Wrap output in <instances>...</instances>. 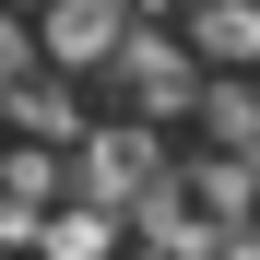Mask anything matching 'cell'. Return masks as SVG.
<instances>
[{"instance_id": "3957f363", "label": "cell", "mask_w": 260, "mask_h": 260, "mask_svg": "<svg viewBox=\"0 0 260 260\" xmlns=\"http://www.w3.org/2000/svg\"><path fill=\"white\" fill-rule=\"evenodd\" d=\"M118 36H130V0H36V59L48 71H107Z\"/></svg>"}, {"instance_id": "8992f818", "label": "cell", "mask_w": 260, "mask_h": 260, "mask_svg": "<svg viewBox=\"0 0 260 260\" xmlns=\"http://www.w3.org/2000/svg\"><path fill=\"white\" fill-rule=\"evenodd\" d=\"M189 107H201V130H213V142H225L248 178H260V83H201Z\"/></svg>"}, {"instance_id": "6da1fadb", "label": "cell", "mask_w": 260, "mask_h": 260, "mask_svg": "<svg viewBox=\"0 0 260 260\" xmlns=\"http://www.w3.org/2000/svg\"><path fill=\"white\" fill-rule=\"evenodd\" d=\"M71 166H83V189L107 213H142L154 189H178V166H166L154 130H71Z\"/></svg>"}, {"instance_id": "7a4b0ae2", "label": "cell", "mask_w": 260, "mask_h": 260, "mask_svg": "<svg viewBox=\"0 0 260 260\" xmlns=\"http://www.w3.org/2000/svg\"><path fill=\"white\" fill-rule=\"evenodd\" d=\"M107 71H118V95L142 107V118H189V95H201L189 36H118V48H107Z\"/></svg>"}, {"instance_id": "277c9868", "label": "cell", "mask_w": 260, "mask_h": 260, "mask_svg": "<svg viewBox=\"0 0 260 260\" xmlns=\"http://www.w3.org/2000/svg\"><path fill=\"white\" fill-rule=\"evenodd\" d=\"M24 248H36V260H118V213H107V201H59V213L24 225Z\"/></svg>"}, {"instance_id": "5b68a950", "label": "cell", "mask_w": 260, "mask_h": 260, "mask_svg": "<svg viewBox=\"0 0 260 260\" xmlns=\"http://www.w3.org/2000/svg\"><path fill=\"white\" fill-rule=\"evenodd\" d=\"M189 48L213 71H260V0H201L189 12Z\"/></svg>"}, {"instance_id": "52a82bcc", "label": "cell", "mask_w": 260, "mask_h": 260, "mask_svg": "<svg viewBox=\"0 0 260 260\" xmlns=\"http://www.w3.org/2000/svg\"><path fill=\"white\" fill-rule=\"evenodd\" d=\"M59 154H71V142H24V154H0V189H12V201H48V189H59Z\"/></svg>"}, {"instance_id": "ba28073f", "label": "cell", "mask_w": 260, "mask_h": 260, "mask_svg": "<svg viewBox=\"0 0 260 260\" xmlns=\"http://www.w3.org/2000/svg\"><path fill=\"white\" fill-rule=\"evenodd\" d=\"M12 71H36V24L12 12V0H0V83H12Z\"/></svg>"}]
</instances>
